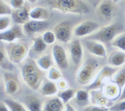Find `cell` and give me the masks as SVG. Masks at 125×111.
Instances as JSON below:
<instances>
[{"label":"cell","mask_w":125,"mask_h":111,"mask_svg":"<svg viewBox=\"0 0 125 111\" xmlns=\"http://www.w3.org/2000/svg\"><path fill=\"white\" fill-rule=\"evenodd\" d=\"M21 74L24 82L30 88L34 90L40 89L44 79V72L36 62L31 59L24 60L21 63Z\"/></svg>","instance_id":"cell-1"},{"label":"cell","mask_w":125,"mask_h":111,"mask_svg":"<svg viewBox=\"0 0 125 111\" xmlns=\"http://www.w3.org/2000/svg\"><path fill=\"white\" fill-rule=\"evenodd\" d=\"M51 6L63 13L84 14L91 11L90 5L84 0H53Z\"/></svg>","instance_id":"cell-2"},{"label":"cell","mask_w":125,"mask_h":111,"mask_svg":"<svg viewBox=\"0 0 125 111\" xmlns=\"http://www.w3.org/2000/svg\"><path fill=\"white\" fill-rule=\"evenodd\" d=\"M100 62L94 58H88L80 66L76 73V80L82 86L90 85L98 74Z\"/></svg>","instance_id":"cell-3"},{"label":"cell","mask_w":125,"mask_h":111,"mask_svg":"<svg viewBox=\"0 0 125 111\" xmlns=\"http://www.w3.org/2000/svg\"><path fill=\"white\" fill-rule=\"evenodd\" d=\"M123 26L119 23H115L100 28L96 32L90 36L86 37V39L95 40L101 42L103 44H108L112 43L116 36L121 33Z\"/></svg>","instance_id":"cell-4"},{"label":"cell","mask_w":125,"mask_h":111,"mask_svg":"<svg viewBox=\"0 0 125 111\" xmlns=\"http://www.w3.org/2000/svg\"><path fill=\"white\" fill-rule=\"evenodd\" d=\"M4 47L9 60L14 64L23 63L28 54V46L25 43L15 41L8 43Z\"/></svg>","instance_id":"cell-5"},{"label":"cell","mask_w":125,"mask_h":111,"mask_svg":"<svg viewBox=\"0 0 125 111\" xmlns=\"http://www.w3.org/2000/svg\"><path fill=\"white\" fill-rule=\"evenodd\" d=\"M118 70V69L117 68L113 67L110 65L104 66L98 72L93 81L90 85L86 86L85 89L88 91L100 89L102 88L104 84L108 82L107 81L108 79L112 78L113 76Z\"/></svg>","instance_id":"cell-6"},{"label":"cell","mask_w":125,"mask_h":111,"mask_svg":"<svg viewBox=\"0 0 125 111\" xmlns=\"http://www.w3.org/2000/svg\"><path fill=\"white\" fill-rule=\"evenodd\" d=\"M100 29V25L93 20H86L76 26L73 30V35L78 38L87 37Z\"/></svg>","instance_id":"cell-7"},{"label":"cell","mask_w":125,"mask_h":111,"mask_svg":"<svg viewBox=\"0 0 125 111\" xmlns=\"http://www.w3.org/2000/svg\"><path fill=\"white\" fill-rule=\"evenodd\" d=\"M24 34L23 28L20 25L16 24L7 30L0 32V40L7 43H13L18 39L23 38Z\"/></svg>","instance_id":"cell-8"},{"label":"cell","mask_w":125,"mask_h":111,"mask_svg":"<svg viewBox=\"0 0 125 111\" xmlns=\"http://www.w3.org/2000/svg\"><path fill=\"white\" fill-rule=\"evenodd\" d=\"M52 55L56 64L59 68L66 70L68 68V59L64 47L59 44H54L52 48Z\"/></svg>","instance_id":"cell-9"},{"label":"cell","mask_w":125,"mask_h":111,"mask_svg":"<svg viewBox=\"0 0 125 111\" xmlns=\"http://www.w3.org/2000/svg\"><path fill=\"white\" fill-rule=\"evenodd\" d=\"M56 40L62 43H68L71 40L72 30L71 24L67 21H62L58 23L53 29Z\"/></svg>","instance_id":"cell-10"},{"label":"cell","mask_w":125,"mask_h":111,"mask_svg":"<svg viewBox=\"0 0 125 111\" xmlns=\"http://www.w3.org/2000/svg\"><path fill=\"white\" fill-rule=\"evenodd\" d=\"M82 44L84 46L86 49L93 55L101 58L108 57L106 49L101 42L85 38L82 41Z\"/></svg>","instance_id":"cell-11"},{"label":"cell","mask_w":125,"mask_h":111,"mask_svg":"<svg viewBox=\"0 0 125 111\" xmlns=\"http://www.w3.org/2000/svg\"><path fill=\"white\" fill-rule=\"evenodd\" d=\"M69 51L70 57L73 64L78 66L82 62L83 58V44L78 39L73 40L70 42L69 45Z\"/></svg>","instance_id":"cell-12"},{"label":"cell","mask_w":125,"mask_h":111,"mask_svg":"<svg viewBox=\"0 0 125 111\" xmlns=\"http://www.w3.org/2000/svg\"><path fill=\"white\" fill-rule=\"evenodd\" d=\"M49 22L48 20L40 21V20H30V21L23 25V28L26 34H34L40 33L44 31L48 27Z\"/></svg>","instance_id":"cell-13"},{"label":"cell","mask_w":125,"mask_h":111,"mask_svg":"<svg viewBox=\"0 0 125 111\" xmlns=\"http://www.w3.org/2000/svg\"><path fill=\"white\" fill-rule=\"evenodd\" d=\"M101 91L104 96L111 101L117 100L121 95V90L112 81H108L103 86Z\"/></svg>","instance_id":"cell-14"},{"label":"cell","mask_w":125,"mask_h":111,"mask_svg":"<svg viewBox=\"0 0 125 111\" xmlns=\"http://www.w3.org/2000/svg\"><path fill=\"white\" fill-rule=\"evenodd\" d=\"M5 91L10 95L14 94L20 88V82L14 74L10 72H4L3 74Z\"/></svg>","instance_id":"cell-15"},{"label":"cell","mask_w":125,"mask_h":111,"mask_svg":"<svg viewBox=\"0 0 125 111\" xmlns=\"http://www.w3.org/2000/svg\"><path fill=\"white\" fill-rule=\"evenodd\" d=\"M89 92L90 96V102L93 105L107 108H110L113 105H111L110 103L111 100H109L104 96L101 90H93Z\"/></svg>","instance_id":"cell-16"},{"label":"cell","mask_w":125,"mask_h":111,"mask_svg":"<svg viewBox=\"0 0 125 111\" xmlns=\"http://www.w3.org/2000/svg\"><path fill=\"white\" fill-rule=\"evenodd\" d=\"M30 12L29 8L25 5L21 8L13 9L11 18L16 24L24 25L30 20Z\"/></svg>","instance_id":"cell-17"},{"label":"cell","mask_w":125,"mask_h":111,"mask_svg":"<svg viewBox=\"0 0 125 111\" xmlns=\"http://www.w3.org/2000/svg\"><path fill=\"white\" fill-rule=\"evenodd\" d=\"M108 63L115 68L122 67L125 64V52L121 50L112 51L108 57Z\"/></svg>","instance_id":"cell-18"},{"label":"cell","mask_w":125,"mask_h":111,"mask_svg":"<svg viewBox=\"0 0 125 111\" xmlns=\"http://www.w3.org/2000/svg\"><path fill=\"white\" fill-rule=\"evenodd\" d=\"M64 103L60 97H53L48 100L43 107V111H63Z\"/></svg>","instance_id":"cell-19"},{"label":"cell","mask_w":125,"mask_h":111,"mask_svg":"<svg viewBox=\"0 0 125 111\" xmlns=\"http://www.w3.org/2000/svg\"><path fill=\"white\" fill-rule=\"evenodd\" d=\"M114 11V8L111 2L108 0H104L99 4L97 8L98 14L104 19H109L111 17Z\"/></svg>","instance_id":"cell-20"},{"label":"cell","mask_w":125,"mask_h":111,"mask_svg":"<svg viewBox=\"0 0 125 111\" xmlns=\"http://www.w3.org/2000/svg\"><path fill=\"white\" fill-rule=\"evenodd\" d=\"M24 105L29 111H43V104L37 97L30 96L24 100Z\"/></svg>","instance_id":"cell-21"},{"label":"cell","mask_w":125,"mask_h":111,"mask_svg":"<svg viewBox=\"0 0 125 111\" xmlns=\"http://www.w3.org/2000/svg\"><path fill=\"white\" fill-rule=\"evenodd\" d=\"M30 16L31 20L46 21L50 18V13L47 9L37 6L30 10Z\"/></svg>","instance_id":"cell-22"},{"label":"cell","mask_w":125,"mask_h":111,"mask_svg":"<svg viewBox=\"0 0 125 111\" xmlns=\"http://www.w3.org/2000/svg\"><path fill=\"white\" fill-rule=\"evenodd\" d=\"M40 92L43 96H53L58 93L57 84L53 81H47L40 87Z\"/></svg>","instance_id":"cell-23"},{"label":"cell","mask_w":125,"mask_h":111,"mask_svg":"<svg viewBox=\"0 0 125 111\" xmlns=\"http://www.w3.org/2000/svg\"><path fill=\"white\" fill-rule=\"evenodd\" d=\"M76 100L79 105L86 107L90 102V92L86 90H78L76 92Z\"/></svg>","instance_id":"cell-24"},{"label":"cell","mask_w":125,"mask_h":111,"mask_svg":"<svg viewBox=\"0 0 125 111\" xmlns=\"http://www.w3.org/2000/svg\"><path fill=\"white\" fill-rule=\"evenodd\" d=\"M36 62L38 66L43 71L49 70L53 67V60L50 55L46 54L41 55Z\"/></svg>","instance_id":"cell-25"},{"label":"cell","mask_w":125,"mask_h":111,"mask_svg":"<svg viewBox=\"0 0 125 111\" xmlns=\"http://www.w3.org/2000/svg\"><path fill=\"white\" fill-rule=\"evenodd\" d=\"M48 45L43 41L42 37H37L33 40V44L31 46V50L33 52L40 54L46 50Z\"/></svg>","instance_id":"cell-26"},{"label":"cell","mask_w":125,"mask_h":111,"mask_svg":"<svg viewBox=\"0 0 125 111\" xmlns=\"http://www.w3.org/2000/svg\"><path fill=\"white\" fill-rule=\"evenodd\" d=\"M111 81L117 84L120 89L122 90L125 86V67L118 70L115 74L111 78Z\"/></svg>","instance_id":"cell-27"},{"label":"cell","mask_w":125,"mask_h":111,"mask_svg":"<svg viewBox=\"0 0 125 111\" xmlns=\"http://www.w3.org/2000/svg\"><path fill=\"white\" fill-rule=\"evenodd\" d=\"M76 91L73 88H67L65 90H62L58 93V97H60L64 104H66L69 102L70 100L72 99L75 97Z\"/></svg>","instance_id":"cell-28"},{"label":"cell","mask_w":125,"mask_h":111,"mask_svg":"<svg viewBox=\"0 0 125 111\" xmlns=\"http://www.w3.org/2000/svg\"><path fill=\"white\" fill-rule=\"evenodd\" d=\"M3 101L8 105L10 111H29L24 105L11 99H6Z\"/></svg>","instance_id":"cell-29"},{"label":"cell","mask_w":125,"mask_h":111,"mask_svg":"<svg viewBox=\"0 0 125 111\" xmlns=\"http://www.w3.org/2000/svg\"><path fill=\"white\" fill-rule=\"evenodd\" d=\"M111 45L113 47L119 49V50L125 52V32L119 33L118 36H116L112 41Z\"/></svg>","instance_id":"cell-30"},{"label":"cell","mask_w":125,"mask_h":111,"mask_svg":"<svg viewBox=\"0 0 125 111\" xmlns=\"http://www.w3.org/2000/svg\"><path fill=\"white\" fill-rule=\"evenodd\" d=\"M9 63H11L9 60L8 57L6 54L5 47L3 45V44H1L0 47V65L2 68H7L9 67Z\"/></svg>","instance_id":"cell-31"},{"label":"cell","mask_w":125,"mask_h":111,"mask_svg":"<svg viewBox=\"0 0 125 111\" xmlns=\"http://www.w3.org/2000/svg\"><path fill=\"white\" fill-rule=\"evenodd\" d=\"M13 8L4 0H0V16H10L13 13Z\"/></svg>","instance_id":"cell-32"},{"label":"cell","mask_w":125,"mask_h":111,"mask_svg":"<svg viewBox=\"0 0 125 111\" xmlns=\"http://www.w3.org/2000/svg\"><path fill=\"white\" fill-rule=\"evenodd\" d=\"M47 77L50 81H58L60 78H62V75L61 72L56 68L52 67L50 70H48Z\"/></svg>","instance_id":"cell-33"},{"label":"cell","mask_w":125,"mask_h":111,"mask_svg":"<svg viewBox=\"0 0 125 111\" xmlns=\"http://www.w3.org/2000/svg\"><path fill=\"white\" fill-rule=\"evenodd\" d=\"M41 37H42L43 41L47 45L53 44L56 41V37L54 31H50V30L44 31Z\"/></svg>","instance_id":"cell-34"},{"label":"cell","mask_w":125,"mask_h":111,"mask_svg":"<svg viewBox=\"0 0 125 111\" xmlns=\"http://www.w3.org/2000/svg\"><path fill=\"white\" fill-rule=\"evenodd\" d=\"M11 18L10 17V16H0V32L8 29L10 26L11 25Z\"/></svg>","instance_id":"cell-35"},{"label":"cell","mask_w":125,"mask_h":111,"mask_svg":"<svg viewBox=\"0 0 125 111\" xmlns=\"http://www.w3.org/2000/svg\"><path fill=\"white\" fill-rule=\"evenodd\" d=\"M109 108L103 107L95 105H88L83 108L82 111H108Z\"/></svg>","instance_id":"cell-36"},{"label":"cell","mask_w":125,"mask_h":111,"mask_svg":"<svg viewBox=\"0 0 125 111\" xmlns=\"http://www.w3.org/2000/svg\"><path fill=\"white\" fill-rule=\"evenodd\" d=\"M109 110L111 111H125V100L116 102L109 108Z\"/></svg>","instance_id":"cell-37"},{"label":"cell","mask_w":125,"mask_h":111,"mask_svg":"<svg viewBox=\"0 0 125 111\" xmlns=\"http://www.w3.org/2000/svg\"><path fill=\"white\" fill-rule=\"evenodd\" d=\"M57 86L58 89L62 90H65L68 88L69 87V83L66 79L64 78H60V80L57 81Z\"/></svg>","instance_id":"cell-38"},{"label":"cell","mask_w":125,"mask_h":111,"mask_svg":"<svg viewBox=\"0 0 125 111\" xmlns=\"http://www.w3.org/2000/svg\"><path fill=\"white\" fill-rule=\"evenodd\" d=\"M10 3L13 9H19L24 6V0H10Z\"/></svg>","instance_id":"cell-39"},{"label":"cell","mask_w":125,"mask_h":111,"mask_svg":"<svg viewBox=\"0 0 125 111\" xmlns=\"http://www.w3.org/2000/svg\"><path fill=\"white\" fill-rule=\"evenodd\" d=\"M0 111H10L8 105L5 104L3 100L1 101L0 102Z\"/></svg>","instance_id":"cell-40"},{"label":"cell","mask_w":125,"mask_h":111,"mask_svg":"<svg viewBox=\"0 0 125 111\" xmlns=\"http://www.w3.org/2000/svg\"><path fill=\"white\" fill-rule=\"evenodd\" d=\"M125 100V86L121 90V95L119 96V99L117 100V101H121V100Z\"/></svg>","instance_id":"cell-41"},{"label":"cell","mask_w":125,"mask_h":111,"mask_svg":"<svg viewBox=\"0 0 125 111\" xmlns=\"http://www.w3.org/2000/svg\"><path fill=\"white\" fill-rule=\"evenodd\" d=\"M64 111H77L74 107H73L72 105L68 103V104H65V110Z\"/></svg>","instance_id":"cell-42"},{"label":"cell","mask_w":125,"mask_h":111,"mask_svg":"<svg viewBox=\"0 0 125 111\" xmlns=\"http://www.w3.org/2000/svg\"><path fill=\"white\" fill-rule=\"evenodd\" d=\"M27 1L31 4H34L38 1V0H27Z\"/></svg>","instance_id":"cell-43"},{"label":"cell","mask_w":125,"mask_h":111,"mask_svg":"<svg viewBox=\"0 0 125 111\" xmlns=\"http://www.w3.org/2000/svg\"><path fill=\"white\" fill-rule=\"evenodd\" d=\"M119 1V0H113V2L114 3H118Z\"/></svg>","instance_id":"cell-44"},{"label":"cell","mask_w":125,"mask_h":111,"mask_svg":"<svg viewBox=\"0 0 125 111\" xmlns=\"http://www.w3.org/2000/svg\"><path fill=\"white\" fill-rule=\"evenodd\" d=\"M4 1H10V0H4Z\"/></svg>","instance_id":"cell-45"},{"label":"cell","mask_w":125,"mask_h":111,"mask_svg":"<svg viewBox=\"0 0 125 111\" xmlns=\"http://www.w3.org/2000/svg\"><path fill=\"white\" fill-rule=\"evenodd\" d=\"M110 111V110H109V111Z\"/></svg>","instance_id":"cell-46"}]
</instances>
